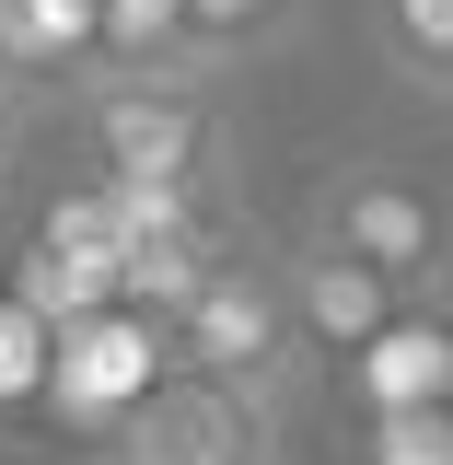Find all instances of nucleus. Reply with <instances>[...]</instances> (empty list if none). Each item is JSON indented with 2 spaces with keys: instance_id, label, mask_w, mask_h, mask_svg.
Listing matches in <instances>:
<instances>
[{
  "instance_id": "1",
  "label": "nucleus",
  "mask_w": 453,
  "mask_h": 465,
  "mask_svg": "<svg viewBox=\"0 0 453 465\" xmlns=\"http://www.w3.org/2000/svg\"><path fill=\"white\" fill-rule=\"evenodd\" d=\"M82 140L105 163V198L128 232H174L222 186V82H94ZM128 256V244H116Z\"/></svg>"
},
{
  "instance_id": "2",
  "label": "nucleus",
  "mask_w": 453,
  "mask_h": 465,
  "mask_svg": "<svg viewBox=\"0 0 453 465\" xmlns=\"http://www.w3.org/2000/svg\"><path fill=\"white\" fill-rule=\"evenodd\" d=\"M163 326H174V361H186V372H210V384H232V396H268V407H291L314 372H326L314 338H302V314H291L280 256H222Z\"/></svg>"
},
{
  "instance_id": "3",
  "label": "nucleus",
  "mask_w": 453,
  "mask_h": 465,
  "mask_svg": "<svg viewBox=\"0 0 453 465\" xmlns=\"http://www.w3.org/2000/svg\"><path fill=\"white\" fill-rule=\"evenodd\" d=\"M82 465H280V407L232 396V384L186 372V361H163V372L94 430Z\"/></svg>"
},
{
  "instance_id": "4",
  "label": "nucleus",
  "mask_w": 453,
  "mask_h": 465,
  "mask_svg": "<svg viewBox=\"0 0 453 465\" xmlns=\"http://www.w3.org/2000/svg\"><path fill=\"white\" fill-rule=\"evenodd\" d=\"M302 232H314V244H338L349 268L396 280L407 302H430V291H442V268H453V222H442V198H430L419 174H396V163H338V174H314Z\"/></svg>"
},
{
  "instance_id": "5",
  "label": "nucleus",
  "mask_w": 453,
  "mask_h": 465,
  "mask_svg": "<svg viewBox=\"0 0 453 465\" xmlns=\"http://www.w3.org/2000/svg\"><path fill=\"white\" fill-rule=\"evenodd\" d=\"M280 280H291V314H302L314 361H360V349H372V338L407 314V291H396V280L349 268L338 244H314V232H291V244H280Z\"/></svg>"
},
{
  "instance_id": "6",
  "label": "nucleus",
  "mask_w": 453,
  "mask_h": 465,
  "mask_svg": "<svg viewBox=\"0 0 453 465\" xmlns=\"http://www.w3.org/2000/svg\"><path fill=\"white\" fill-rule=\"evenodd\" d=\"M349 372V407L360 419H384V407H453V302L430 291V302H407L384 338L360 349V361H338Z\"/></svg>"
},
{
  "instance_id": "7",
  "label": "nucleus",
  "mask_w": 453,
  "mask_h": 465,
  "mask_svg": "<svg viewBox=\"0 0 453 465\" xmlns=\"http://www.w3.org/2000/svg\"><path fill=\"white\" fill-rule=\"evenodd\" d=\"M94 82H222V70L198 47V12H186V0H105ZM94 82H82V94H94Z\"/></svg>"
},
{
  "instance_id": "8",
  "label": "nucleus",
  "mask_w": 453,
  "mask_h": 465,
  "mask_svg": "<svg viewBox=\"0 0 453 465\" xmlns=\"http://www.w3.org/2000/svg\"><path fill=\"white\" fill-rule=\"evenodd\" d=\"M105 0H0V70L12 82H94Z\"/></svg>"
},
{
  "instance_id": "9",
  "label": "nucleus",
  "mask_w": 453,
  "mask_h": 465,
  "mask_svg": "<svg viewBox=\"0 0 453 465\" xmlns=\"http://www.w3.org/2000/svg\"><path fill=\"white\" fill-rule=\"evenodd\" d=\"M372 47H384L396 82L453 94V0H372Z\"/></svg>"
},
{
  "instance_id": "10",
  "label": "nucleus",
  "mask_w": 453,
  "mask_h": 465,
  "mask_svg": "<svg viewBox=\"0 0 453 465\" xmlns=\"http://www.w3.org/2000/svg\"><path fill=\"white\" fill-rule=\"evenodd\" d=\"M349 465H453V407H384V419H360Z\"/></svg>"
},
{
  "instance_id": "11",
  "label": "nucleus",
  "mask_w": 453,
  "mask_h": 465,
  "mask_svg": "<svg viewBox=\"0 0 453 465\" xmlns=\"http://www.w3.org/2000/svg\"><path fill=\"white\" fill-rule=\"evenodd\" d=\"M198 12V47H210V70H232V58L280 47L291 24H302V0H186Z\"/></svg>"
},
{
  "instance_id": "12",
  "label": "nucleus",
  "mask_w": 453,
  "mask_h": 465,
  "mask_svg": "<svg viewBox=\"0 0 453 465\" xmlns=\"http://www.w3.org/2000/svg\"><path fill=\"white\" fill-rule=\"evenodd\" d=\"M24 94H35V82H12V70H0V163H12V140H24Z\"/></svg>"
}]
</instances>
